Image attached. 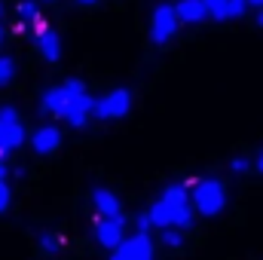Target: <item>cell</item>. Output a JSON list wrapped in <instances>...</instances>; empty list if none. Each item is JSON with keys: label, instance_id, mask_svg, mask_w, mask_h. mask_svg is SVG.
<instances>
[{"label": "cell", "instance_id": "cell-1", "mask_svg": "<svg viewBox=\"0 0 263 260\" xmlns=\"http://www.w3.org/2000/svg\"><path fill=\"white\" fill-rule=\"evenodd\" d=\"M190 199H193V208L202 217H217L227 208V187L217 178H202L193 184Z\"/></svg>", "mask_w": 263, "mask_h": 260}, {"label": "cell", "instance_id": "cell-2", "mask_svg": "<svg viewBox=\"0 0 263 260\" xmlns=\"http://www.w3.org/2000/svg\"><path fill=\"white\" fill-rule=\"evenodd\" d=\"M150 220H153V227H181V230H190L193 227V211H190V205H178V202H172V199H159V202H153V208H150Z\"/></svg>", "mask_w": 263, "mask_h": 260}, {"label": "cell", "instance_id": "cell-3", "mask_svg": "<svg viewBox=\"0 0 263 260\" xmlns=\"http://www.w3.org/2000/svg\"><path fill=\"white\" fill-rule=\"evenodd\" d=\"M80 92H86V83L83 80H65L62 86H52V89H46L43 92V101H40V107L46 110V114H52V117H62L65 114V107L80 95Z\"/></svg>", "mask_w": 263, "mask_h": 260}, {"label": "cell", "instance_id": "cell-4", "mask_svg": "<svg viewBox=\"0 0 263 260\" xmlns=\"http://www.w3.org/2000/svg\"><path fill=\"white\" fill-rule=\"evenodd\" d=\"M178 25H181L178 9H175L172 3H159V6L153 9V18H150V40H153L156 46H165V43L178 34Z\"/></svg>", "mask_w": 263, "mask_h": 260}, {"label": "cell", "instance_id": "cell-5", "mask_svg": "<svg viewBox=\"0 0 263 260\" xmlns=\"http://www.w3.org/2000/svg\"><path fill=\"white\" fill-rule=\"evenodd\" d=\"M129 110H132V92L129 89H114V92H107L104 98H98L95 107H92L95 120H120V117H126Z\"/></svg>", "mask_w": 263, "mask_h": 260}, {"label": "cell", "instance_id": "cell-6", "mask_svg": "<svg viewBox=\"0 0 263 260\" xmlns=\"http://www.w3.org/2000/svg\"><path fill=\"white\" fill-rule=\"evenodd\" d=\"M110 260H153V242L147 233H135L132 239H123L114 248Z\"/></svg>", "mask_w": 263, "mask_h": 260}, {"label": "cell", "instance_id": "cell-7", "mask_svg": "<svg viewBox=\"0 0 263 260\" xmlns=\"http://www.w3.org/2000/svg\"><path fill=\"white\" fill-rule=\"evenodd\" d=\"M123 227H126L123 217H104V214H101V217L95 220V239H98L104 248L114 251V248L123 242Z\"/></svg>", "mask_w": 263, "mask_h": 260}, {"label": "cell", "instance_id": "cell-8", "mask_svg": "<svg viewBox=\"0 0 263 260\" xmlns=\"http://www.w3.org/2000/svg\"><path fill=\"white\" fill-rule=\"evenodd\" d=\"M92 107H95V98L89 95V92H80L70 104L65 107V114H62V120H65L67 126H73V129H80L86 120H89V114H92Z\"/></svg>", "mask_w": 263, "mask_h": 260}, {"label": "cell", "instance_id": "cell-9", "mask_svg": "<svg viewBox=\"0 0 263 260\" xmlns=\"http://www.w3.org/2000/svg\"><path fill=\"white\" fill-rule=\"evenodd\" d=\"M59 144H62V132L55 129V126H40V129L31 135V147H34V153H40V156L55 153Z\"/></svg>", "mask_w": 263, "mask_h": 260}, {"label": "cell", "instance_id": "cell-10", "mask_svg": "<svg viewBox=\"0 0 263 260\" xmlns=\"http://www.w3.org/2000/svg\"><path fill=\"white\" fill-rule=\"evenodd\" d=\"M37 46H40V52H43V59H46L49 65H55V62L62 59V40H59V34H55L49 25L37 31Z\"/></svg>", "mask_w": 263, "mask_h": 260}, {"label": "cell", "instance_id": "cell-11", "mask_svg": "<svg viewBox=\"0 0 263 260\" xmlns=\"http://www.w3.org/2000/svg\"><path fill=\"white\" fill-rule=\"evenodd\" d=\"M92 205H95V211L104 214V217H123V211H120V199L110 193L107 187H95V190H92Z\"/></svg>", "mask_w": 263, "mask_h": 260}, {"label": "cell", "instance_id": "cell-12", "mask_svg": "<svg viewBox=\"0 0 263 260\" xmlns=\"http://www.w3.org/2000/svg\"><path fill=\"white\" fill-rule=\"evenodd\" d=\"M175 9H178V18H181L184 25H199V22H205V18H208L205 0H178V3H175Z\"/></svg>", "mask_w": 263, "mask_h": 260}, {"label": "cell", "instance_id": "cell-13", "mask_svg": "<svg viewBox=\"0 0 263 260\" xmlns=\"http://www.w3.org/2000/svg\"><path fill=\"white\" fill-rule=\"evenodd\" d=\"M25 141V129L22 123H0V147L3 150H12Z\"/></svg>", "mask_w": 263, "mask_h": 260}, {"label": "cell", "instance_id": "cell-14", "mask_svg": "<svg viewBox=\"0 0 263 260\" xmlns=\"http://www.w3.org/2000/svg\"><path fill=\"white\" fill-rule=\"evenodd\" d=\"M205 9L214 22H227L230 18V0H205Z\"/></svg>", "mask_w": 263, "mask_h": 260}, {"label": "cell", "instance_id": "cell-15", "mask_svg": "<svg viewBox=\"0 0 263 260\" xmlns=\"http://www.w3.org/2000/svg\"><path fill=\"white\" fill-rule=\"evenodd\" d=\"M165 199H172V202H178V205H190V190L184 187V184H172V187H165Z\"/></svg>", "mask_w": 263, "mask_h": 260}, {"label": "cell", "instance_id": "cell-16", "mask_svg": "<svg viewBox=\"0 0 263 260\" xmlns=\"http://www.w3.org/2000/svg\"><path fill=\"white\" fill-rule=\"evenodd\" d=\"M12 77H15V59L0 55V89H3V86H9V83H12Z\"/></svg>", "mask_w": 263, "mask_h": 260}, {"label": "cell", "instance_id": "cell-17", "mask_svg": "<svg viewBox=\"0 0 263 260\" xmlns=\"http://www.w3.org/2000/svg\"><path fill=\"white\" fill-rule=\"evenodd\" d=\"M162 242L168 248H181L184 245V230L181 227H162Z\"/></svg>", "mask_w": 263, "mask_h": 260}, {"label": "cell", "instance_id": "cell-18", "mask_svg": "<svg viewBox=\"0 0 263 260\" xmlns=\"http://www.w3.org/2000/svg\"><path fill=\"white\" fill-rule=\"evenodd\" d=\"M40 248H43L46 254H59V251H62V239L52 236V233H43V236H40Z\"/></svg>", "mask_w": 263, "mask_h": 260}, {"label": "cell", "instance_id": "cell-19", "mask_svg": "<svg viewBox=\"0 0 263 260\" xmlns=\"http://www.w3.org/2000/svg\"><path fill=\"white\" fill-rule=\"evenodd\" d=\"M18 18H22V22H34V18H40V12H37V3H31V0H22V3H18Z\"/></svg>", "mask_w": 263, "mask_h": 260}, {"label": "cell", "instance_id": "cell-20", "mask_svg": "<svg viewBox=\"0 0 263 260\" xmlns=\"http://www.w3.org/2000/svg\"><path fill=\"white\" fill-rule=\"evenodd\" d=\"M248 169H251V162H248L245 156H236V159L230 162V172H233V175H245Z\"/></svg>", "mask_w": 263, "mask_h": 260}, {"label": "cell", "instance_id": "cell-21", "mask_svg": "<svg viewBox=\"0 0 263 260\" xmlns=\"http://www.w3.org/2000/svg\"><path fill=\"white\" fill-rule=\"evenodd\" d=\"M248 9V0H230V18H242Z\"/></svg>", "mask_w": 263, "mask_h": 260}, {"label": "cell", "instance_id": "cell-22", "mask_svg": "<svg viewBox=\"0 0 263 260\" xmlns=\"http://www.w3.org/2000/svg\"><path fill=\"white\" fill-rule=\"evenodd\" d=\"M6 208H9V187L0 181V214H3Z\"/></svg>", "mask_w": 263, "mask_h": 260}, {"label": "cell", "instance_id": "cell-23", "mask_svg": "<svg viewBox=\"0 0 263 260\" xmlns=\"http://www.w3.org/2000/svg\"><path fill=\"white\" fill-rule=\"evenodd\" d=\"M150 227H153V220H150V211H147V214L138 217V233H150Z\"/></svg>", "mask_w": 263, "mask_h": 260}, {"label": "cell", "instance_id": "cell-24", "mask_svg": "<svg viewBox=\"0 0 263 260\" xmlns=\"http://www.w3.org/2000/svg\"><path fill=\"white\" fill-rule=\"evenodd\" d=\"M248 6H254V9H263V0H248Z\"/></svg>", "mask_w": 263, "mask_h": 260}, {"label": "cell", "instance_id": "cell-25", "mask_svg": "<svg viewBox=\"0 0 263 260\" xmlns=\"http://www.w3.org/2000/svg\"><path fill=\"white\" fill-rule=\"evenodd\" d=\"M6 178V165H3V159H0V181Z\"/></svg>", "mask_w": 263, "mask_h": 260}, {"label": "cell", "instance_id": "cell-26", "mask_svg": "<svg viewBox=\"0 0 263 260\" xmlns=\"http://www.w3.org/2000/svg\"><path fill=\"white\" fill-rule=\"evenodd\" d=\"M257 25L263 28V9H257Z\"/></svg>", "mask_w": 263, "mask_h": 260}, {"label": "cell", "instance_id": "cell-27", "mask_svg": "<svg viewBox=\"0 0 263 260\" xmlns=\"http://www.w3.org/2000/svg\"><path fill=\"white\" fill-rule=\"evenodd\" d=\"M257 172L263 175V153H260V159H257Z\"/></svg>", "mask_w": 263, "mask_h": 260}, {"label": "cell", "instance_id": "cell-28", "mask_svg": "<svg viewBox=\"0 0 263 260\" xmlns=\"http://www.w3.org/2000/svg\"><path fill=\"white\" fill-rule=\"evenodd\" d=\"M77 3H98V0H77Z\"/></svg>", "mask_w": 263, "mask_h": 260}, {"label": "cell", "instance_id": "cell-29", "mask_svg": "<svg viewBox=\"0 0 263 260\" xmlns=\"http://www.w3.org/2000/svg\"><path fill=\"white\" fill-rule=\"evenodd\" d=\"M3 12H6V9H3V3H0V18H3Z\"/></svg>", "mask_w": 263, "mask_h": 260}, {"label": "cell", "instance_id": "cell-30", "mask_svg": "<svg viewBox=\"0 0 263 260\" xmlns=\"http://www.w3.org/2000/svg\"><path fill=\"white\" fill-rule=\"evenodd\" d=\"M0 40H3V31H0Z\"/></svg>", "mask_w": 263, "mask_h": 260}, {"label": "cell", "instance_id": "cell-31", "mask_svg": "<svg viewBox=\"0 0 263 260\" xmlns=\"http://www.w3.org/2000/svg\"><path fill=\"white\" fill-rule=\"evenodd\" d=\"M46 3H49V0H46Z\"/></svg>", "mask_w": 263, "mask_h": 260}]
</instances>
